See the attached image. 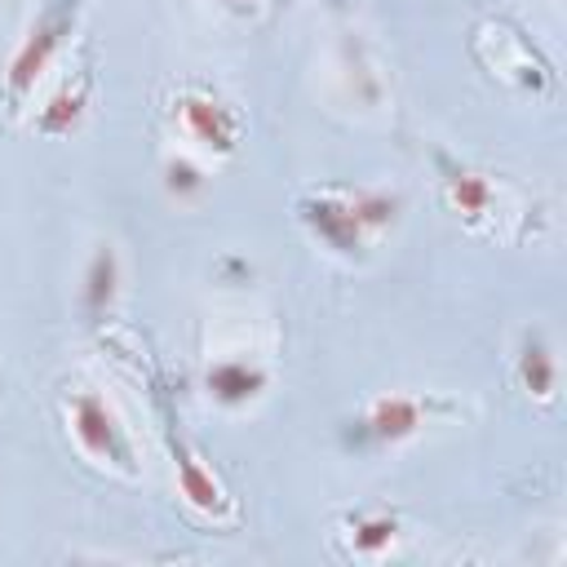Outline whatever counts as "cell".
I'll list each match as a JSON object with an SVG mask.
<instances>
[{"label":"cell","mask_w":567,"mask_h":567,"mask_svg":"<svg viewBox=\"0 0 567 567\" xmlns=\"http://www.w3.org/2000/svg\"><path fill=\"white\" fill-rule=\"evenodd\" d=\"M71 434L80 443V452L97 465H115L124 474H133V443L120 425V416L111 412V403L93 390H80L71 399Z\"/></svg>","instance_id":"2"},{"label":"cell","mask_w":567,"mask_h":567,"mask_svg":"<svg viewBox=\"0 0 567 567\" xmlns=\"http://www.w3.org/2000/svg\"><path fill=\"white\" fill-rule=\"evenodd\" d=\"M177 487H182V496H186L199 514H217V509L226 505V496H221L217 478H213L199 461H190V456H182V461H177Z\"/></svg>","instance_id":"9"},{"label":"cell","mask_w":567,"mask_h":567,"mask_svg":"<svg viewBox=\"0 0 567 567\" xmlns=\"http://www.w3.org/2000/svg\"><path fill=\"white\" fill-rule=\"evenodd\" d=\"M177 124L208 151H230L239 137V120L226 102L208 97V93H182L177 97Z\"/></svg>","instance_id":"4"},{"label":"cell","mask_w":567,"mask_h":567,"mask_svg":"<svg viewBox=\"0 0 567 567\" xmlns=\"http://www.w3.org/2000/svg\"><path fill=\"white\" fill-rule=\"evenodd\" d=\"M80 93H62V97H53V106L40 115V128L44 133H66L71 124H75V115H80Z\"/></svg>","instance_id":"12"},{"label":"cell","mask_w":567,"mask_h":567,"mask_svg":"<svg viewBox=\"0 0 567 567\" xmlns=\"http://www.w3.org/2000/svg\"><path fill=\"white\" fill-rule=\"evenodd\" d=\"M115 279H120V261L102 244L93 252V261H89V275H84V306H89V315H106V306L115 297Z\"/></svg>","instance_id":"8"},{"label":"cell","mask_w":567,"mask_h":567,"mask_svg":"<svg viewBox=\"0 0 567 567\" xmlns=\"http://www.w3.org/2000/svg\"><path fill=\"white\" fill-rule=\"evenodd\" d=\"M394 532H399V523L390 514H359L350 527V549L359 558H381L394 545Z\"/></svg>","instance_id":"10"},{"label":"cell","mask_w":567,"mask_h":567,"mask_svg":"<svg viewBox=\"0 0 567 567\" xmlns=\"http://www.w3.org/2000/svg\"><path fill=\"white\" fill-rule=\"evenodd\" d=\"M164 173H168V190H173V195H195V190L204 186V173H199L190 159H168Z\"/></svg>","instance_id":"13"},{"label":"cell","mask_w":567,"mask_h":567,"mask_svg":"<svg viewBox=\"0 0 567 567\" xmlns=\"http://www.w3.org/2000/svg\"><path fill=\"white\" fill-rule=\"evenodd\" d=\"M301 221H306L328 248H337V252L359 248L363 235H368V226H363V217H359V208H354V195H319V199H306V204H301Z\"/></svg>","instance_id":"3"},{"label":"cell","mask_w":567,"mask_h":567,"mask_svg":"<svg viewBox=\"0 0 567 567\" xmlns=\"http://www.w3.org/2000/svg\"><path fill=\"white\" fill-rule=\"evenodd\" d=\"M518 385H523L532 399H554L558 363H554V350L545 346L540 332H532L527 346H523V354H518Z\"/></svg>","instance_id":"7"},{"label":"cell","mask_w":567,"mask_h":567,"mask_svg":"<svg viewBox=\"0 0 567 567\" xmlns=\"http://www.w3.org/2000/svg\"><path fill=\"white\" fill-rule=\"evenodd\" d=\"M261 385H266V372L248 359H221V363L208 368V394L226 408H239V403L257 399Z\"/></svg>","instance_id":"6"},{"label":"cell","mask_w":567,"mask_h":567,"mask_svg":"<svg viewBox=\"0 0 567 567\" xmlns=\"http://www.w3.org/2000/svg\"><path fill=\"white\" fill-rule=\"evenodd\" d=\"M75 9H80V0H49V4L40 9V18L31 22V31L22 35V44H18L13 58H9L4 84H9V97H13V102L35 89V80L44 75V66L53 62V53L62 49L66 31L75 27Z\"/></svg>","instance_id":"1"},{"label":"cell","mask_w":567,"mask_h":567,"mask_svg":"<svg viewBox=\"0 0 567 567\" xmlns=\"http://www.w3.org/2000/svg\"><path fill=\"white\" fill-rule=\"evenodd\" d=\"M421 425H425V403L416 394H381V399L368 403V412L359 421V434L368 443L390 447V443L412 439Z\"/></svg>","instance_id":"5"},{"label":"cell","mask_w":567,"mask_h":567,"mask_svg":"<svg viewBox=\"0 0 567 567\" xmlns=\"http://www.w3.org/2000/svg\"><path fill=\"white\" fill-rule=\"evenodd\" d=\"M447 199H452L461 213L478 217V213H487V204H492V186H487V177H478V173H470V168H456V173L447 177Z\"/></svg>","instance_id":"11"}]
</instances>
